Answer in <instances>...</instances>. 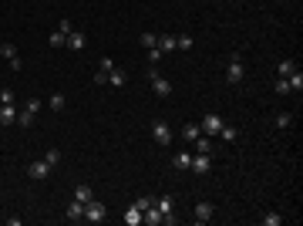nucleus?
I'll use <instances>...</instances> for the list:
<instances>
[{"label": "nucleus", "instance_id": "f257e3e1", "mask_svg": "<svg viewBox=\"0 0 303 226\" xmlns=\"http://www.w3.org/2000/svg\"><path fill=\"white\" fill-rule=\"evenodd\" d=\"M155 206H158V213H162V223H175V196H168V193H165V196H158V199H155Z\"/></svg>", "mask_w": 303, "mask_h": 226}, {"label": "nucleus", "instance_id": "f03ea898", "mask_svg": "<svg viewBox=\"0 0 303 226\" xmlns=\"http://www.w3.org/2000/svg\"><path fill=\"white\" fill-rule=\"evenodd\" d=\"M149 81H152V91L158 95V98H168L172 95V81H165V78L155 71V65H149Z\"/></svg>", "mask_w": 303, "mask_h": 226}, {"label": "nucleus", "instance_id": "7ed1b4c3", "mask_svg": "<svg viewBox=\"0 0 303 226\" xmlns=\"http://www.w3.org/2000/svg\"><path fill=\"white\" fill-rule=\"evenodd\" d=\"M152 139H155V142H158L162 149H168L175 135H172V129H168V125H165V122L158 118V122H152Z\"/></svg>", "mask_w": 303, "mask_h": 226}, {"label": "nucleus", "instance_id": "20e7f679", "mask_svg": "<svg viewBox=\"0 0 303 226\" xmlns=\"http://www.w3.org/2000/svg\"><path fill=\"white\" fill-rule=\"evenodd\" d=\"M189 172H196V176H209V172H212V155L196 152V155H192V162H189Z\"/></svg>", "mask_w": 303, "mask_h": 226}, {"label": "nucleus", "instance_id": "39448f33", "mask_svg": "<svg viewBox=\"0 0 303 226\" xmlns=\"http://www.w3.org/2000/svg\"><path fill=\"white\" fill-rule=\"evenodd\" d=\"M242 54H229V68H226V81L229 84H239L242 81Z\"/></svg>", "mask_w": 303, "mask_h": 226}, {"label": "nucleus", "instance_id": "423d86ee", "mask_svg": "<svg viewBox=\"0 0 303 226\" xmlns=\"http://www.w3.org/2000/svg\"><path fill=\"white\" fill-rule=\"evenodd\" d=\"M51 169H54V165H51L47 159H41V162H30V165H27V179H34V182H44Z\"/></svg>", "mask_w": 303, "mask_h": 226}, {"label": "nucleus", "instance_id": "0eeeda50", "mask_svg": "<svg viewBox=\"0 0 303 226\" xmlns=\"http://www.w3.org/2000/svg\"><path fill=\"white\" fill-rule=\"evenodd\" d=\"M199 129H202V135H209V139H212V135H219V129H223V118L209 112V115H202V122H199Z\"/></svg>", "mask_w": 303, "mask_h": 226}, {"label": "nucleus", "instance_id": "6e6552de", "mask_svg": "<svg viewBox=\"0 0 303 226\" xmlns=\"http://www.w3.org/2000/svg\"><path fill=\"white\" fill-rule=\"evenodd\" d=\"M101 220H105V203H98V199L84 203V223H101Z\"/></svg>", "mask_w": 303, "mask_h": 226}, {"label": "nucleus", "instance_id": "1a4fd4ad", "mask_svg": "<svg viewBox=\"0 0 303 226\" xmlns=\"http://www.w3.org/2000/svg\"><path fill=\"white\" fill-rule=\"evenodd\" d=\"M212 213H216V210H212V203H199V206L192 210V220H196V223H209V220H212Z\"/></svg>", "mask_w": 303, "mask_h": 226}, {"label": "nucleus", "instance_id": "9d476101", "mask_svg": "<svg viewBox=\"0 0 303 226\" xmlns=\"http://www.w3.org/2000/svg\"><path fill=\"white\" fill-rule=\"evenodd\" d=\"M64 220H68V223H81V220H84V203H77V199H71V206H68V213H64Z\"/></svg>", "mask_w": 303, "mask_h": 226}, {"label": "nucleus", "instance_id": "9b49d317", "mask_svg": "<svg viewBox=\"0 0 303 226\" xmlns=\"http://www.w3.org/2000/svg\"><path fill=\"white\" fill-rule=\"evenodd\" d=\"M17 112L14 105H0V125H17Z\"/></svg>", "mask_w": 303, "mask_h": 226}, {"label": "nucleus", "instance_id": "f8f14e48", "mask_svg": "<svg viewBox=\"0 0 303 226\" xmlns=\"http://www.w3.org/2000/svg\"><path fill=\"white\" fill-rule=\"evenodd\" d=\"M84 44H88V37H84V34H77V31H71L64 48H71V51H84Z\"/></svg>", "mask_w": 303, "mask_h": 226}, {"label": "nucleus", "instance_id": "ddd939ff", "mask_svg": "<svg viewBox=\"0 0 303 226\" xmlns=\"http://www.w3.org/2000/svg\"><path fill=\"white\" fill-rule=\"evenodd\" d=\"M189 162H192V155H189V152H175V155H172V169H179V172H185V169H189Z\"/></svg>", "mask_w": 303, "mask_h": 226}, {"label": "nucleus", "instance_id": "4468645a", "mask_svg": "<svg viewBox=\"0 0 303 226\" xmlns=\"http://www.w3.org/2000/svg\"><path fill=\"white\" fill-rule=\"evenodd\" d=\"M125 81H128V75H125L121 68H111V71H108V84H111V88H121Z\"/></svg>", "mask_w": 303, "mask_h": 226}, {"label": "nucleus", "instance_id": "2eb2a0df", "mask_svg": "<svg viewBox=\"0 0 303 226\" xmlns=\"http://www.w3.org/2000/svg\"><path fill=\"white\" fill-rule=\"evenodd\" d=\"M158 51H162V54L175 51V34H158Z\"/></svg>", "mask_w": 303, "mask_h": 226}, {"label": "nucleus", "instance_id": "dca6fc26", "mask_svg": "<svg viewBox=\"0 0 303 226\" xmlns=\"http://www.w3.org/2000/svg\"><path fill=\"white\" fill-rule=\"evenodd\" d=\"M179 135H182V139H185V142H196V139H199V135H202V129H199V125H189V122H185V125H182V132H179Z\"/></svg>", "mask_w": 303, "mask_h": 226}, {"label": "nucleus", "instance_id": "f3484780", "mask_svg": "<svg viewBox=\"0 0 303 226\" xmlns=\"http://www.w3.org/2000/svg\"><path fill=\"white\" fill-rule=\"evenodd\" d=\"M125 223H128V226H138V223H142V210H138L135 203L125 210Z\"/></svg>", "mask_w": 303, "mask_h": 226}, {"label": "nucleus", "instance_id": "a211bd4d", "mask_svg": "<svg viewBox=\"0 0 303 226\" xmlns=\"http://www.w3.org/2000/svg\"><path fill=\"white\" fill-rule=\"evenodd\" d=\"M34 118H37V112H30V108L17 112V125H24V129H30V125H34Z\"/></svg>", "mask_w": 303, "mask_h": 226}, {"label": "nucleus", "instance_id": "6ab92c4d", "mask_svg": "<svg viewBox=\"0 0 303 226\" xmlns=\"http://www.w3.org/2000/svg\"><path fill=\"white\" fill-rule=\"evenodd\" d=\"M287 84H290V91H297V95H300V91H303V71H300V68H297L293 75L287 78Z\"/></svg>", "mask_w": 303, "mask_h": 226}, {"label": "nucleus", "instance_id": "aec40b11", "mask_svg": "<svg viewBox=\"0 0 303 226\" xmlns=\"http://www.w3.org/2000/svg\"><path fill=\"white\" fill-rule=\"evenodd\" d=\"M75 199H77V203H91V199H94L91 186H77V189H75Z\"/></svg>", "mask_w": 303, "mask_h": 226}, {"label": "nucleus", "instance_id": "412c9836", "mask_svg": "<svg viewBox=\"0 0 303 226\" xmlns=\"http://www.w3.org/2000/svg\"><path fill=\"white\" fill-rule=\"evenodd\" d=\"M236 135H239V132H236V125H226V122H223V129H219V139H223V142H236Z\"/></svg>", "mask_w": 303, "mask_h": 226}, {"label": "nucleus", "instance_id": "4be33fe9", "mask_svg": "<svg viewBox=\"0 0 303 226\" xmlns=\"http://www.w3.org/2000/svg\"><path fill=\"white\" fill-rule=\"evenodd\" d=\"M196 152H206V155H212V139H209V135H199V139H196Z\"/></svg>", "mask_w": 303, "mask_h": 226}, {"label": "nucleus", "instance_id": "5701e85b", "mask_svg": "<svg viewBox=\"0 0 303 226\" xmlns=\"http://www.w3.org/2000/svg\"><path fill=\"white\" fill-rule=\"evenodd\" d=\"M138 41H142V48H145V51H152V48H158V34H152V31H145V34H142Z\"/></svg>", "mask_w": 303, "mask_h": 226}, {"label": "nucleus", "instance_id": "b1692460", "mask_svg": "<svg viewBox=\"0 0 303 226\" xmlns=\"http://www.w3.org/2000/svg\"><path fill=\"white\" fill-rule=\"evenodd\" d=\"M64 105H68V95L54 91V95H51V108H54V112H64Z\"/></svg>", "mask_w": 303, "mask_h": 226}, {"label": "nucleus", "instance_id": "393cba45", "mask_svg": "<svg viewBox=\"0 0 303 226\" xmlns=\"http://www.w3.org/2000/svg\"><path fill=\"white\" fill-rule=\"evenodd\" d=\"M290 125H293V112H280V115H276V129L283 132V129H290Z\"/></svg>", "mask_w": 303, "mask_h": 226}, {"label": "nucleus", "instance_id": "a878e982", "mask_svg": "<svg viewBox=\"0 0 303 226\" xmlns=\"http://www.w3.org/2000/svg\"><path fill=\"white\" fill-rule=\"evenodd\" d=\"M276 71H280V78H290L293 71H297V61H290V58H287V61H280V68H276Z\"/></svg>", "mask_w": 303, "mask_h": 226}, {"label": "nucleus", "instance_id": "bb28decb", "mask_svg": "<svg viewBox=\"0 0 303 226\" xmlns=\"http://www.w3.org/2000/svg\"><path fill=\"white\" fill-rule=\"evenodd\" d=\"M0 54H3L7 61H14V58H17V44H10V41H3V44H0Z\"/></svg>", "mask_w": 303, "mask_h": 226}, {"label": "nucleus", "instance_id": "cd10ccee", "mask_svg": "<svg viewBox=\"0 0 303 226\" xmlns=\"http://www.w3.org/2000/svg\"><path fill=\"white\" fill-rule=\"evenodd\" d=\"M259 223H263V226H280V223H283V216H280V213H266Z\"/></svg>", "mask_w": 303, "mask_h": 226}, {"label": "nucleus", "instance_id": "c85d7f7f", "mask_svg": "<svg viewBox=\"0 0 303 226\" xmlns=\"http://www.w3.org/2000/svg\"><path fill=\"white\" fill-rule=\"evenodd\" d=\"M64 44H68V37H64L61 31H54V34H51V48L58 51V48H64Z\"/></svg>", "mask_w": 303, "mask_h": 226}, {"label": "nucleus", "instance_id": "c756f323", "mask_svg": "<svg viewBox=\"0 0 303 226\" xmlns=\"http://www.w3.org/2000/svg\"><path fill=\"white\" fill-rule=\"evenodd\" d=\"M175 48H179V51H189V48H192V37H189V34H179V37H175Z\"/></svg>", "mask_w": 303, "mask_h": 226}, {"label": "nucleus", "instance_id": "7c9ffc66", "mask_svg": "<svg viewBox=\"0 0 303 226\" xmlns=\"http://www.w3.org/2000/svg\"><path fill=\"white\" fill-rule=\"evenodd\" d=\"M152 203H155V196H138V199H135V206H138V210H142V213H145V210H149Z\"/></svg>", "mask_w": 303, "mask_h": 226}, {"label": "nucleus", "instance_id": "2f4dec72", "mask_svg": "<svg viewBox=\"0 0 303 226\" xmlns=\"http://www.w3.org/2000/svg\"><path fill=\"white\" fill-rule=\"evenodd\" d=\"M0 105H14V88H3L0 91Z\"/></svg>", "mask_w": 303, "mask_h": 226}, {"label": "nucleus", "instance_id": "473e14b6", "mask_svg": "<svg viewBox=\"0 0 303 226\" xmlns=\"http://www.w3.org/2000/svg\"><path fill=\"white\" fill-rule=\"evenodd\" d=\"M58 31H61V34H64V37H68V34H71V31H75V24H71V20H68V17H64V20H61V24H58Z\"/></svg>", "mask_w": 303, "mask_h": 226}, {"label": "nucleus", "instance_id": "72a5a7b5", "mask_svg": "<svg viewBox=\"0 0 303 226\" xmlns=\"http://www.w3.org/2000/svg\"><path fill=\"white\" fill-rule=\"evenodd\" d=\"M145 58H149V65H158V58H162V51H158V48H152V51H145Z\"/></svg>", "mask_w": 303, "mask_h": 226}, {"label": "nucleus", "instance_id": "f704fd0d", "mask_svg": "<svg viewBox=\"0 0 303 226\" xmlns=\"http://www.w3.org/2000/svg\"><path fill=\"white\" fill-rule=\"evenodd\" d=\"M276 95H290V84H287V78H280V81H276Z\"/></svg>", "mask_w": 303, "mask_h": 226}, {"label": "nucleus", "instance_id": "c9c22d12", "mask_svg": "<svg viewBox=\"0 0 303 226\" xmlns=\"http://www.w3.org/2000/svg\"><path fill=\"white\" fill-rule=\"evenodd\" d=\"M44 159H47L51 165H58V162H61V152H58V149H51V152H47V155H44Z\"/></svg>", "mask_w": 303, "mask_h": 226}, {"label": "nucleus", "instance_id": "e433bc0d", "mask_svg": "<svg viewBox=\"0 0 303 226\" xmlns=\"http://www.w3.org/2000/svg\"><path fill=\"white\" fill-rule=\"evenodd\" d=\"M111 68H115V61H111V58H101V71H105V75H108V71H111Z\"/></svg>", "mask_w": 303, "mask_h": 226}]
</instances>
